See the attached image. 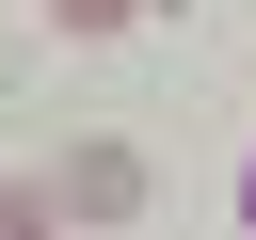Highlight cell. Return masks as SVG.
I'll use <instances>...</instances> for the list:
<instances>
[{"mask_svg":"<svg viewBox=\"0 0 256 240\" xmlns=\"http://www.w3.org/2000/svg\"><path fill=\"white\" fill-rule=\"evenodd\" d=\"M128 208H144V160H128V144H80V160L48 176V224H128Z\"/></svg>","mask_w":256,"mask_h":240,"instance_id":"1","label":"cell"},{"mask_svg":"<svg viewBox=\"0 0 256 240\" xmlns=\"http://www.w3.org/2000/svg\"><path fill=\"white\" fill-rule=\"evenodd\" d=\"M48 16H64V32H128L144 0H48Z\"/></svg>","mask_w":256,"mask_h":240,"instance_id":"2","label":"cell"},{"mask_svg":"<svg viewBox=\"0 0 256 240\" xmlns=\"http://www.w3.org/2000/svg\"><path fill=\"white\" fill-rule=\"evenodd\" d=\"M240 240H256V160H240Z\"/></svg>","mask_w":256,"mask_h":240,"instance_id":"3","label":"cell"}]
</instances>
